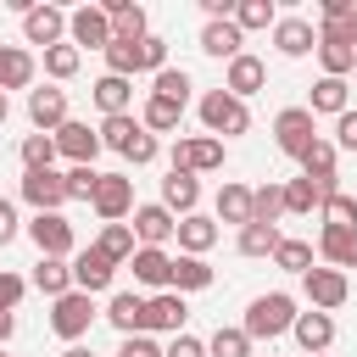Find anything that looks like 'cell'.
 Listing matches in <instances>:
<instances>
[{
  "label": "cell",
  "instance_id": "obj_1",
  "mask_svg": "<svg viewBox=\"0 0 357 357\" xmlns=\"http://www.w3.org/2000/svg\"><path fill=\"white\" fill-rule=\"evenodd\" d=\"M290 324H296V301H290L284 290H268V296H257V301L245 307V324H240V329H245L251 340H273V335H284Z\"/></svg>",
  "mask_w": 357,
  "mask_h": 357
},
{
  "label": "cell",
  "instance_id": "obj_2",
  "mask_svg": "<svg viewBox=\"0 0 357 357\" xmlns=\"http://www.w3.org/2000/svg\"><path fill=\"white\" fill-rule=\"evenodd\" d=\"M201 123H206V134L218 139H229V134H245L251 128V112H245V100H234L229 89H212V95H201Z\"/></svg>",
  "mask_w": 357,
  "mask_h": 357
},
{
  "label": "cell",
  "instance_id": "obj_3",
  "mask_svg": "<svg viewBox=\"0 0 357 357\" xmlns=\"http://www.w3.org/2000/svg\"><path fill=\"white\" fill-rule=\"evenodd\" d=\"M273 145L284 151V156H307L312 145H318V123H312V112L307 106H284L279 117H273Z\"/></svg>",
  "mask_w": 357,
  "mask_h": 357
},
{
  "label": "cell",
  "instance_id": "obj_4",
  "mask_svg": "<svg viewBox=\"0 0 357 357\" xmlns=\"http://www.w3.org/2000/svg\"><path fill=\"white\" fill-rule=\"evenodd\" d=\"M89 324H95V301H89L84 290H67V296H56V307H50V329H56L67 346H78V340L89 335Z\"/></svg>",
  "mask_w": 357,
  "mask_h": 357
},
{
  "label": "cell",
  "instance_id": "obj_5",
  "mask_svg": "<svg viewBox=\"0 0 357 357\" xmlns=\"http://www.w3.org/2000/svg\"><path fill=\"white\" fill-rule=\"evenodd\" d=\"M223 167V139H212V134H190V139H178L173 145V173H218Z\"/></svg>",
  "mask_w": 357,
  "mask_h": 357
},
{
  "label": "cell",
  "instance_id": "obj_6",
  "mask_svg": "<svg viewBox=\"0 0 357 357\" xmlns=\"http://www.w3.org/2000/svg\"><path fill=\"white\" fill-rule=\"evenodd\" d=\"M89 206H95L106 223H123V218L134 212V184H128L123 173H100V178H95V195H89Z\"/></svg>",
  "mask_w": 357,
  "mask_h": 357
},
{
  "label": "cell",
  "instance_id": "obj_7",
  "mask_svg": "<svg viewBox=\"0 0 357 357\" xmlns=\"http://www.w3.org/2000/svg\"><path fill=\"white\" fill-rule=\"evenodd\" d=\"M28 240L39 245V257H73V223L61 218V212H33V223H28Z\"/></svg>",
  "mask_w": 357,
  "mask_h": 357
},
{
  "label": "cell",
  "instance_id": "obj_8",
  "mask_svg": "<svg viewBox=\"0 0 357 357\" xmlns=\"http://www.w3.org/2000/svg\"><path fill=\"white\" fill-rule=\"evenodd\" d=\"M301 290H307L312 312H335V307L351 296V284H346L340 268H307V273H301Z\"/></svg>",
  "mask_w": 357,
  "mask_h": 357
},
{
  "label": "cell",
  "instance_id": "obj_9",
  "mask_svg": "<svg viewBox=\"0 0 357 357\" xmlns=\"http://www.w3.org/2000/svg\"><path fill=\"white\" fill-rule=\"evenodd\" d=\"M50 139H56V156H67L73 167H95V151H100V134H95L89 123H73V117H67V123H61V128H56Z\"/></svg>",
  "mask_w": 357,
  "mask_h": 357
},
{
  "label": "cell",
  "instance_id": "obj_10",
  "mask_svg": "<svg viewBox=\"0 0 357 357\" xmlns=\"http://www.w3.org/2000/svg\"><path fill=\"white\" fill-rule=\"evenodd\" d=\"M67 33H73V50H106L112 45V17L100 11V6H78L73 17H67Z\"/></svg>",
  "mask_w": 357,
  "mask_h": 357
},
{
  "label": "cell",
  "instance_id": "obj_11",
  "mask_svg": "<svg viewBox=\"0 0 357 357\" xmlns=\"http://www.w3.org/2000/svg\"><path fill=\"white\" fill-rule=\"evenodd\" d=\"M22 201H28L33 212H61V206H67V184H61V173H56V167H45V173H22Z\"/></svg>",
  "mask_w": 357,
  "mask_h": 357
},
{
  "label": "cell",
  "instance_id": "obj_12",
  "mask_svg": "<svg viewBox=\"0 0 357 357\" xmlns=\"http://www.w3.org/2000/svg\"><path fill=\"white\" fill-rule=\"evenodd\" d=\"M67 268H73V290H84V296L106 290V284H112V273H117V262H112V257H100L95 245H84V251H78Z\"/></svg>",
  "mask_w": 357,
  "mask_h": 357
},
{
  "label": "cell",
  "instance_id": "obj_13",
  "mask_svg": "<svg viewBox=\"0 0 357 357\" xmlns=\"http://www.w3.org/2000/svg\"><path fill=\"white\" fill-rule=\"evenodd\" d=\"M184 318H190V307H184L178 290H156V296H145V335H151V329L184 335Z\"/></svg>",
  "mask_w": 357,
  "mask_h": 357
},
{
  "label": "cell",
  "instance_id": "obj_14",
  "mask_svg": "<svg viewBox=\"0 0 357 357\" xmlns=\"http://www.w3.org/2000/svg\"><path fill=\"white\" fill-rule=\"evenodd\" d=\"M28 123L39 128V134H56L61 123H67V89H28Z\"/></svg>",
  "mask_w": 357,
  "mask_h": 357
},
{
  "label": "cell",
  "instance_id": "obj_15",
  "mask_svg": "<svg viewBox=\"0 0 357 357\" xmlns=\"http://www.w3.org/2000/svg\"><path fill=\"white\" fill-rule=\"evenodd\" d=\"M22 33H28V45H61V33H67V11L61 6H28V17H22Z\"/></svg>",
  "mask_w": 357,
  "mask_h": 357
},
{
  "label": "cell",
  "instance_id": "obj_16",
  "mask_svg": "<svg viewBox=\"0 0 357 357\" xmlns=\"http://www.w3.org/2000/svg\"><path fill=\"white\" fill-rule=\"evenodd\" d=\"M273 45H279V56H312L318 50V28L307 17H279L273 22Z\"/></svg>",
  "mask_w": 357,
  "mask_h": 357
},
{
  "label": "cell",
  "instance_id": "obj_17",
  "mask_svg": "<svg viewBox=\"0 0 357 357\" xmlns=\"http://www.w3.org/2000/svg\"><path fill=\"white\" fill-rule=\"evenodd\" d=\"M128 268H134V279H139L145 290H167V279H173V257H167L162 245H139V251L128 257Z\"/></svg>",
  "mask_w": 357,
  "mask_h": 357
},
{
  "label": "cell",
  "instance_id": "obj_18",
  "mask_svg": "<svg viewBox=\"0 0 357 357\" xmlns=\"http://www.w3.org/2000/svg\"><path fill=\"white\" fill-rule=\"evenodd\" d=\"M106 324L128 340V335H145V296H134V290H117L112 301H106Z\"/></svg>",
  "mask_w": 357,
  "mask_h": 357
},
{
  "label": "cell",
  "instance_id": "obj_19",
  "mask_svg": "<svg viewBox=\"0 0 357 357\" xmlns=\"http://www.w3.org/2000/svg\"><path fill=\"white\" fill-rule=\"evenodd\" d=\"M100 11L112 17V39H123V45L145 39V6H134V0H100Z\"/></svg>",
  "mask_w": 357,
  "mask_h": 357
},
{
  "label": "cell",
  "instance_id": "obj_20",
  "mask_svg": "<svg viewBox=\"0 0 357 357\" xmlns=\"http://www.w3.org/2000/svg\"><path fill=\"white\" fill-rule=\"evenodd\" d=\"M262 84H268V67H262L257 56H245V50H240V56L229 61V73H223V89H229L234 100H245V95H257Z\"/></svg>",
  "mask_w": 357,
  "mask_h": 357
},
{
  "label": "cell",
  "instance_id": "obj_21",
  "mask_svg": "<svg viewBox=\"0 0 357 357\" xmlns=\"http://www.w3.org/2000/svg\"><path fill=\"white\" fill-rule=\"evenodd\" d=\"M134 240L139 245H162V240H173V229H178V218L167 212V206H134Z\"/></svg>",
  "mask_w": 357,
  "mask_h": 357
},
{
  "label": "cell",
  "instance_id": "obj_22",
  "mask_svg": "<svg viewBox=\"0 0 357 357\" xmlns=\"http://www.w3.org/2000/svg\"><path fill=\"white\" fill-rule=\"evenodd\" d=\"M173 234H178V251H184V257H206V251L218 245V223H212V218H201V212L178 218V229H173Z\"/></svg>",
  "mask_w": 357,
  "mask_h": 357
},
{
  "label": "cell",
  "instance_id": "obj_23",
  "mask_svg": "<svg viewBox=\"0 0 357 357\" xmlns=\"http://www.w3.org/2000/svg\"><path fill=\"white\" fill-rule=\"evenodd\" d=\"M290 335L307 346V357H318V351H329V340H335V318H329V312H296Z\"/></svg>",
  "mask_w": 357,
  "mask_h": 357
},
{
  "label": "cell",
  "instance_id": "obj_24",
  "mask_svg": "<svg viewBox=\"0 0 357 357\" xmlns=\"http://www.w3.org/2000/svg\"><path fill=\"white\" fill-rule=\"evenodd\" d=\"M335 195V178H290L284 184V212H312Z\"/></svg>",
  "mask_w": 357,
  "mask_h": 357
},
{
  "label": "cell",
  "instance_id": "obj_25",
  "mask_svg": "<svg viewBox=\"0 0 357 357\" xmlns=\"http://www.w3.org/2000/svg\"><path fill=\"white\" fill-rule=\"evenodd\" d=\"M318 251L329 257V268H357V229H335V223H324V234H318Z\"/></svg>",
  "mask_w": 357,
  "mask_h": 357
},
{
  "label": "cell",
  "instance_id": "obj_26",
  "mask_svg": "<svg viewBox=\"0 0 357 357\" xmlns=\"http://www.w3.org/2000/svg\"><path fill=\"white\" fill-rule=\"evenodd\" d=\"M195 201H201V184H195L190 173H167V178H162V206H167L173 218H190Z\"/></svg>",
  "mask_w": 357,
  "mask_h": 357
},
{
  "label": "cell",
  "instance_id": "obj_27",
  "mask_svg": "<svg viewBox=\"0 0 357 357\" xmlns=\"http://www.w3.org/2000/svg\"><path fill=\"white\" fill-rule=\"evenodd\" d=\"M33 84V56L22 45H0V95L6 89H28Z\"/></svg>",
  "mask_w": 357,
  "mask_h": 357
},
{
  "label": "cell",
  "instance_id": "obj_28",
  "mask_svg": "<svg viewBox=\"0 0 357 357\" xmlns=\"http://www.w3.org/2000/svg\"><path fill=\"white\" fill-rule=\"evenodd\" d=\"M95 251H100V257H112V262L123 268V262L139 251V240H134V229H128V223H100V234H95Z\"/></svg>",
  "mask_w": 357,
  "mask_h": 357
},
{
  "label": "cell",
  "instance_id": "obj_29",
  "mask_svg": "<svg viewBox=\"0 0 357 357\" xmlns=\"http://www.w3.org/2000/svg\"><path fill=\"white\" fill-rule=\"evenodd\" d=\"M312 117L318 112H329V117H340V112H351V89H346V78H318L312 84V106H307Z\"/></svg>",
  "mask_w": 357,
  "mask_h": 357
},
{
  "label": "cell",
  "instance_id": "obj_30",
  "mask_svg": "<svg viewBox=\"0 0 357 357\" xmlns=\"http://www.w3.org/2000/svg\"><path fill=\"white\" fill-rule=\"evenodd\" d=\"M240 39H245V33H240L234 22H206V28H201V50H206V56H223V61L240 56Z\"/></svg>",
  "mask_w": 357,
  "mask_h": 357
},
{
  "label": "cell",
  "instance_id": "obj_31",
  "mask_svg": "<svg viewBox=\"0 0 357 357\" xmlns=\"http://www.w3.org/2000/svg\"><path fill=\"white\" fill-rule=\"evenodd\" d=\"M128 100H134V84H128V78H112V73H106V78H95V106H100L106 117H123V112H128Z\"/></svg>",
  "mask_w": 357,
  "mask_h": 357
},
{
  "label": "cell",
  "instance_id": "obj_32",
  "mask_svg": "<svg viewBox=\"0 0 357 357\" xmlns=\"http://www.w3.org/2000/svg\"><path fill=\"white\" fill-rule=\"evenodd\" d=\"M212 284V268H206V257H173V279H167V290H206Z\"/></svg>",
  "mask_w": 357,
  "mask_h": 357
},
{
  "label": "cell",
  "instance_id": "obj_33",
  "mask_svg": "<svg viewBox=\"0 0 357 357\" xmlns=\"http://www.w3.org/2000/svg\"><path fill=\"white\" fill-rule=\"evenodd\" d=\"M33 290H45L50 301L67 296V290H73V268H67L61 257H39V268H33Z\"/></svg>",
  "mask_w": 357,
  "mask_h": 357
},
{
  "label": "cell",
  "instance_id": "obj_34",
  "mask_svg": "<svg viewBox=\"0 0 357 357\" xmlns=\"http://www.w3.org/2000/svg\"><path fill=\"white\" fill-rule=\"evenodd\" d=\"M318 61H324V78H346V73H351V61H357V50H351L346 39L318 33Z\"/></svg>",
  "mask_w": 357,
  "mask_h": 357
},
{
  "label": "cell",
  "instance_id": "obj_35",
  "mask_svg": "<svg viewBox=\"0 0 357 357\" xmlns=\"http://www.w3.org/2000/svg\"><path fill=\"white\" fill-rule=\"evenodd\" d=\"M218 218L245 229V223H251V190H245V184H223V190H218Z\"/></svg>",
  "mask_w": 357,
  "mask_h": 357
},
{
  "label": "cell",
  "instance_id": "obj_36",
  "mask_svg": "<svg viewBox=\"0 0 357 357\" xmlns=\"http://www.w3.org/2000/svg\"><path fill=\"white\" fill-rule=\"evenodd\" d=\"M284 218V184H257L251 190V223H279Z\"/></svg>",
  "mask_w": 357,
  "mask_h": 357
},
{
  "label": "cell",
  "instance_id": "obj_37",
  "mask_svg": "<svg viewBox=\"0 0 357 357\" xmlns=\"http://www.w3.org/2000/svg\"><path fill=\"white\" fill-rule=\"evenodd\" d=\"M279 240H284V234H279L273 223H245V229H240V257H273Z\"/></svg>",
  "mask_w": 357,
  "mask_h": 357
},
{
  "label": "cell",
  "instance_id": "obj_38",
  "mask_svg": "<svg viewBox=\"0 0 357 357\" xmlns=\"http://www.w3.org/2000/svg\"><path fill=\"white\" fill-rule=\"evenodd\" d=\"M151 95H156V100L184 106V100H190V73H184V67H162V73H156V84H151Z\"/></svg>",
  "mask_w": 357,
  "mask_h": 357
},
{
  "label": "cell",
  "instance_id": "obj_39",
  "mask_svg": "<svg viewBox=\"0 0 357 357\" xmlns=\"http://www.w3.org/2000/svg\"><path fill=\"white\" fill-rule=\"evenodd\" d=\"M56 167V139L50 134H28L22 139V173H45Z\"/></svg>",
  "mask_w": 357,
  "mask_h": 357
},
{
  "label": "cell",
  "instance_id": "obj_40",
  "mask_svg": "<svg viewBox=\"0 0 357 357\" xmlns=\"http://www.w3.org/2000/svg\"><path fill=\"white\" fill-rule=\"evenodd\" d=\"M178 117H184V106H173V100H156V95H151L139 123H145V134H167V128H178Z\"/></svg>",
  "mask_w": 357,
  "mask_h": 357
},
{
  "label": "cell",
  "instance_id": "obj_41",
  "mask_svg": "<svg viewBox=\"0 0 357 357\" xmlns=\"http://www.w3.org/2000/svg\"><path fill=\"white\" fill-rule=\"evenodd\" d=\"M279 17H273V0H240L234 6V28L245 33V28H273Z\"/></svg>",
  "mask_w": 357,
  "mask_h": 357
},
{
  "label": "cell",
  "instance_id": "obj_42",
  "mask_svg": "<svg viewBox=\"0 0 357 357\" xmlns=\"http://www.w3.org/2000/svg\"><path fill=\"white\" fill-rule=\"evenodd\" d=\"M273 262H279L284 273H307V268H312V245H307V240H279V245H273Z\"/></svg>",
  "mask_w": 357,
  "mask_h": 357
},
{
  "label": "cell",
  "instance_id": "obj_43",
  "mask_svg": "<svg viewBox=\"0 0 357 357\" xmlns=\"http://www.w3.org/2000/svg\"><path fill=\"white\" fill-rule=\"evenodd\" d=\"M206 357H251V335L245 329H218L206 340Z\"/></svg>",
  "mask_w": 357,
  "mask_h": 357
},
{
  "label": "cell",
  "instance_id": "obj_44",
  "mask_svg": "<svg viewBox=\"0 0 357 357\" xmlns=\"http://www.w3.org/2000/svg\"><path fill=\"white\" fill-rule=\"evenodd\" d=\"M78 61H84V50H73V45H50L45 50V73L61 84V78H73L78 73Z\"/></svg>",
  "mask_w": 357,
  "mask_h": 357
},
{
  "label": "cell",
  "instance_id": "obj_45",
  "mask_svg": "<svg viewBox=\"0 0 357 357\" xmlns=\"http://www.w3.org/2000/svg\"><path fill=\"white\" fill-rule=\"evenodd\" d=\"M106 73H112V78H134V73H139V50L123 45V39H112V45H106Z\"/></svg>",
  "mask_w": 357,
  "mask_h": 357
},
{
  "label": "cell",
  "instance_id": "obj_46",
  "mask_svg": "<svg viewBox=\"0 0 357 357\" xmlns=\"http://www.w3.org/2000/svg\"><path fill=\"white\" fill-rule=\"evenodd\" d=\"M134 134H139V117H128V112L100 123V145H112V151H128V139H134Z\"/></svg>",
  "mask_w": 357,
  "mask_h": 357
},
{
  "label": "cell",
  "instance_id": "obj_47",
  "mask_svg": "<svg viewBox=\"0 0 357 357\" xmlns=\"http://www.w3.org/2000/svg\"><path fill=\"white\" fill-rule=\"evenodd\" d=\"M301 178H335V145L318 139L307 156H301Z\"/></svg>",
  "mask_w": 357,
  "mask_h": 357
},
{
  "label": "cell",
  "instance_id": "obj_48",
  "mask_svg": "<svg viewBox=\"0 0 357 357\" xmlns=\"http://www.w3.org/2000/svg\"><path fill=\"white\" fill-rule=\"evenodd\" d=\"M324 223H335V229H357V195H329L324 201Z\"/></svg>",
  "mask_w": 357,
  "mask_h": 357
},
{
  "label": "cell",
  "instance_id": "obj_49",
  "mask_svg": "<svg viewBox=\"0 0 357 357\" xmlns=\"http://www.w3.org/2000/svg\"><path fill=\"white\" fill-rule=\"evenodd\" d=\"M134 50H139V73H162V67H167V39L145 33V39L134 45Z\"/></svg>",
  "mask_w": 357,
  "mask_h": 357
},
{
  "label": "cell",
  "instance_id": "obj_50",
  "mask_svg": "<svg viewBox=\"0 0 357 357\" xmlns=\"http://www.w3.org/2000/svg\"><path fill=\"white\" fill-rule=\"evenodd\" d=\"M95 178H100L95 167H67V173H61V184H67V201H89V195H95Z\"/></svg>",
  "mask_w": 357,
  "mask_h": 357
},
{
  "label": "cell",
  "instance_id": "obj_51",
  "mask_svg": "<svg viewBox=\"0 0 357 357\" xmlns=\"http://www.w3.org/2000/svg\"><path fill=\"white\" fill-rule=\"evenodd\" d=\"M134 167H145V162H156V134H145V123H139V134L128 139V151H123Z\"/></svg>",
  "mask_w": 357,
  "mask_h": 357
},
{
  "label": "cell",
  "instance_id": "obj_52",
  "mask_svg": "<svg viewBox=\"0 0 357 357\" xmlns=\"http://www.w3.org/2000/svg\"><path fill=\"white\" fill-rule=\"evenodd\" d=\"M22 290H28V279H17V273H6V268H0V312H17Z\"/></svg>",
  "mask_w": 357,
  "mask_h": 357
},
{
  "label": "cell",
  "instance_id": "obj_53",
  "mask_svg": "<svg viewBox=\"0 0 357 357\" xmlns=\"http://www.w3.org/2000/svg\"><path fill=\"white\" fill-rule=\"evenodd\" d=\"M335 151H357V112L335 117Z\"/></svg>",
  "mask_w": 357,
  "mask_h": 357
},
{
  "label": "cell",
  "instance_id": "obj_54",
  "mask_svg": "<svg viewBox=\"0 0 357 357\" xmlns=\"http://www.w3.org/2000/svg\"><path fill=\"white\" fill-rule=\"evenodd\" d=\"M117 357H162V346H156V340H151V335H128V340H123V351H117Z\"/></svg>",
  "mask_w": 357,
  "mask_h": 357
},
{
  "label": "cell",
  "instance_id": "obj_55",
  "mask_svg": "<svg viewBox=\"0 0 357 357\" xmlns=\"http://www.w3.org/2000/svg\"><path fill=\"white\" fill-rule=\"evenodd\" d=\"M162 357H206V346H201L195 335H173V346H167Z\"/></svg>",
  "mask_w": 357,
  "mask_h": 357
},
{
  "label": "cell",
  "instance_id": "obj_56",
  "mask_svg": "<svg viewBox=\"0 0 357 357\" xmlns=\"http://www.w3.org/2000/svg\"><path fill=\"white\" fill-rule=\"evenodd\" d=\"M11 240H17V206L0 195V245H11Z\"/></svg>",
  "mask_w": 357,
  "mask_h": 357
},
{
  "label": "cell",
  "instance_id": "obj_57",
  "mask_svg": "<svg viewBox=\"0 0 357 357\" xmlns=\"http://www.w3.org/2000/svg\"><path fill=\"white\" fill-rule=\"evenodd\" d=\"M11 335H17V318H11V312H0V346H6Z\"/></svg>",
  "mask_w": 357,
  "mask_h": 357
},
{
  "label": "cell",
  "instance_id": "obj_58",
  "mask_svg": "<svg viewBox=\"0 0 357 357\" xmlns=\"http://www.w3.org/2000/svg\"><path fill=\"white\" fill-rule=\"evenodd\" d=\"M61 357H95V351H89V346H67Z\"/></svg>",
  "mask_w": 357,
  "mask_h": 357
},
{
  "label": "cell",
  "instance_id": "obj_59",
  "mask_svg": "<svg viewBox=\"0 0 357 357\" xmlns=\"http://www.w3.org/2000/svg\"><path fill=\"white\" fill-rule=\"evenodd\" d=\"M6 117H11V100H6V95H0V123H6Z\"/></svg>",
  "mask_w": 357,
  "mask_h": 357
},
{
  "label": "cell",
  "instance_id": "obj_60",
  "mask_svg": "<svg viewBox=\"0 0 357 357\" xmlns=\"http://www.w3.org/2000/svg\"><path fill=\"white\" fill-rule=\"evenodd\" d=\"M351 73H357V61H351Z\"/></svg>",
  "mask_w": 357,
  "mask_h": 357
},
{
  "label": "cell",
  "instance_id": "obj_61",
  "mask_svg": "<svg viewBox=\"0 0 357 357\" xmlns=\"http://www.w3.org/2000/svg\"><path fill=\"white\" fill-rule=\"evenodd\" d=\"M318 357H324V351H318Z\"/></svg>",
  "mask_w": 357,
  "mask_h": 357
},
{
  "label": "cell",
  "instance_id": "obj_62",
  "mask_svg": "<svg viewBox=\"0 0 357 357\" xmlns=\"http://www.w3.org/2000/svg\"><path fill=\"white\" fill-rule=\"evenodd\" d=\"M0 357H6V351H0Z\"/></svg>",
  "mask_w": 357,
  "mask_h": 357
}]
</instances>
